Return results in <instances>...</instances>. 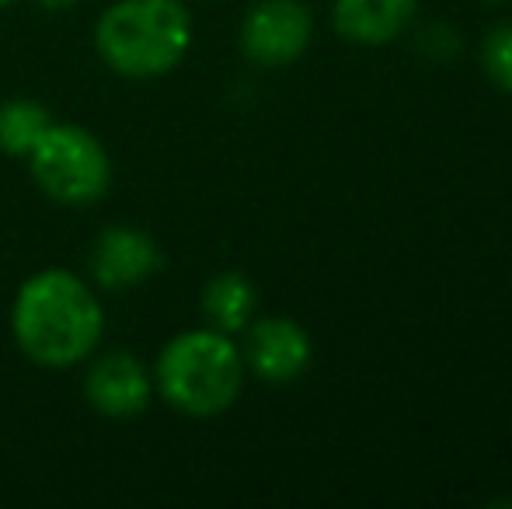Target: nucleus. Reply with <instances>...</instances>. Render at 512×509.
I'll return each instance as SVG.
<instances>
[{
	"label": "nucleus",
	"mask_w": 512,
	"mask_h": 509,
	"mask_svg": "<svg viewBox=\"0 0 512 509\" xmlns=\"http://www.w3.org/2000/svg\"><path fill=\"white\" fill-rule=\"evenodd\" d=\"M105 335L98 293L70 269H39L18 286L11 304V339L42 370L81 367Z\"/></svg>",
	"instance_id": "f257e3e1"
},
{
	"label": "nucleus",
	"mask_w": 512,
	"mask_h": 509,
	"mask_svg": "<svg viewBox=\"0 0 512 509\" xmlns=\"http://www.w3.org/2000/svg\"><path fill=\"white\" fill-rule=\"evenodd\" d=\"M95 49L112 74L154 81L192 49V14L182 0H115L95 25Z\"/></svg>",
	"instance_id": "f03ea898"
},
{
	"label": "nucleus",
	"mask_w": 512,
	"mask_h": 509,
	"mask_svg": "<svg viewBox=\"0 0 512 509\" xmlns=\"http://www.w3.org/2000/svg\"><path fill=\"white\" fill-rule=\"evenodd\" d=\"M154 394L189 419H213L237 401L244 387V356L230 335L189 328L164 342L154 363Z\"/></svg>",
	"instance_id": "7ed1b4c3"
},
{
	"label": "nucleus",
	"mask_w": 512,
	"mask_h": 509,
	"mask_svg": "<svg viewBox=\"0 0 512 509\" xmlns=\"http://www.w3.org/2000/svg\"><path fill=\"white\" fill-rule=\"evenodd\" d=\"M25 161L42 196L67 210L102 203L112 189V157L105 143L77 123H53Z\"/></svg>",
	"instance_id": "20e7f679"
},
{
	"label": "nucleus",
	"mask_w": 512,
	"mask_h": 509,
	"mask_svg": "<svg viewBox=\"0 0 512 509\" xmlns=\"http://www.w3.org/2000/svg\"><path fill=\"white\" fill-rule=\"evenodd\" d=\"M314 18L304 0H255L241 21V53L258 67H290L307 53Z\"/></svg>",
	"instance_id": "39448f33"
},
{
	"label": "nucleus",
	"mask_w": 512,
	"mask_h": 509,
	"mask_svg": "<svg viewBox=\"0 0 512 509\" xmlns=\"http://www.w3.org/2000/svg\"><path fill=\"white\" fill-rule=\"evenodd\" d=\"M164 265L161 245L154 234L136 224H108L98 231L88 252V269L95 286L112 293H126L133 286L147 283Z\"/></svg>",
	"instance_id": "423d86ee"
},
{
	"label": "nucleus",
	"mask_w": 512,
	"mask_h": 509,
	"mask_svg": "<svg viewBox=\"0 0 512 509\" xmlns=\"http://www.w3.org/2000/svg\"><path fill=\"white\" fill-rule=\"evenodd\" d=\"M244 370L269 384H290L304 377V370L314 360V346L304 325L293 318H258L244 328Z\"/></svg>",
	"instance_id": "0eeeda50"
},
{
	"label": "nucleus",
	"mask_w": 512,
	"mask_h": 509,
	"mask_svg": "<svg viewBox=\"0 0 512 509\" xmlns=\"http://www.w3.org/2000/svg\"><path fill=\"white\" fill-rule=\"evenodd\" d=\"M84 398L105 419H136L154 401V374L140 356L112 349L88 367Z\"/></svg>",
	"instance_id": "6e6552de"
},
{
	"label": "nucleus",
	"mask_w": 512,
	"mask_h": 509,
	"mask_svg": "<svg viewBox=\"0 0 512 509\" xmlns=\"http://www.w3.org/2000/svg\"><path fill=\"white\" fill-rule=\"evenodd\" d=\"M415 0H335L331 21L342 39L356 46H384L408 28Z\"/></svg>",
	"instance_id": "1a4fd4ad"
},
{
	"label": "nucleus",
	"mask_w": 512,
	"mask_h": 509,
	"mask_svg": "<svg viewBox=\"0 0 512 509\" xmlns=\"http://www.w3.org/2000/svg\"><path fill=\"white\" fill-rule=\"evenodd\" d=\"M203 314L206 325L216 328L223 335L244 332L255 318L258 307V290L244 272H216L213 279L203 286Z\"/></svg>",
	"instance_id": "9d476101"
},
{
	"label": "nucleus",
	"mask_w": 512,
	"mask_h": 509,
	"mask_svg": "<svg viewBox=\"0 0 512 509\" xmlns=\"http://www.w3.org/2000/svg\"><path fill=\"white\" fill-rule=\"evenodd\" d=\"M53 123L56 119L49 116V109L42 102H32V98L4 102L0 105V154L25 161Z\"/></svg>",
	"instance_id": "9b49d317"
},
{
	"label": "nucleus",
	"mask_w": 512,
	"mask_h": 509,
	"mask_svg": "<svg viewBox=\"0 0 512 509\" xmlns=\"http://www.w3.org/2000/svg\"><path fill=\"white\" fill-rule=\"evenodd\" d=\"M481 63H485V74L492 77L506 95H512V18L499 21V25L485 35Z\"/></svg>",
	"instance_id": "f8f14e48"
},
{
	"label": "nucleus",
	"mask_w": 512,
	"mask_h": 509,
	"mask_svg": "<svg viewBox=\"0 0 512 509\" xmlns=\"http://www.w3.org/2000/svg\"><path fill=\"white\" fill-rule=\"evenodd\" d=\"M35 4H39L42 11H70V7H77L81 0H35Z\"/></svg>",
	"instance_id": "ddd939ff"
},
{
	"label": "nucleus",
	"mask_w": 512,
	"mask_h": 509,
	"mask_svg": "<svg viewBox=\"0 0 512 509\" xmlns=\"http://www.w3.org/2000/svg\"><path fill=\"white\" fill-rule=\"evenodd\" d=\"M14 4V0H0V11H4V7H11Z\"/></svg>",
	"instance_id": "4468645a"
},
{
	"label": "nucleus",
	"mask_w": 512,
	"mask_h": 509,
	"mask_svg": "<svg viewBox=\"0 0 512 509\" xmlns=\"http://www.w3.org/2000/svg\"><path fill=\"white\" fill-rule=\"evenodd\" d=\"M492 4H499V0H492Z\"/></svg>",
	"instance_id": "2eb2a0df"
}]
</instances>
